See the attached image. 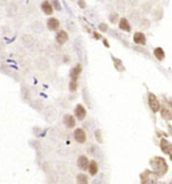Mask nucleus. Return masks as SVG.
<instances>
[{
  "instance_id": "1",
  "label": "nucleus",
  "mask_w": 172,
  "mask_h": 184,
  "mask_svg": "<svg viewBox=\"0 0 172 184\" xmlns=\"http://www.w3.org/2000/svg\"><path fill=\"white\" fill-rule=\"evenodd\" d=\"M150 163L153 167V170L158 176L159 175H164L168 170V166L165 162V160L160 157H155L154 159L150 161Z\"/></svg>"
},
{
  "instance_id": "2",
  "label": "nucleus",
  "mask_w": 172,
  "mask_h": 184,
  "mask_svg": "<svg viewBox=\"0 0 172 184\" xmlns=\"http://www.w3.org/2000/svg\"><path fill=\"white\" fill-rule=\"evenodd\" d=\"M159 176L154 171L146 170L144 173L141 174V182L142 183H155L157 181Z\"/></svg>"
},
{
  "instance_id": "3",
  "label": "nucleus",
  "mask_w": 172,
  "mask_h": 184,
  "mask_svg": "<svg viewBox=\"0 0 172 184\" xmlns=\"http://www.w3.org/2000/svg\"><path fill=\"white\" fill-rule=\"evenodd\" d=\"M148 102H149V106L153 112H158L160 110V102L158 100V98L155 96L153 93H149L148 95Z\"/></svg>"
},
{
  "instance_id": "4",
  "label": "nucleus",
  "mask_w": 172,
  "mask_h": 184,
  "mask_svg": "<svg viewBox=\"0 0 172 184\" xmlns=\"http://www.w3.org/2000/svg\"><path fill=\"white\" fill-rule=\"evenodd\" d=\"M73 136H74L75 141L77 142V143H79V144H85L86 143V141H87V134H86V132L84 131L83 129H81V128L76 129L75 131H74Z\"/></svg>"
},
{
  "instance_id": "5",
  "label": "nucleus",
  "mask_w": 172,
  "mask_h": 184,
  "mask_svg": "<svg viewBox=\"0 0 172 184\" xmlns=\"http://www.w3.org/2000/svg\"><path fill=\"white\" fill-rule=\"evenodd\" d=\"M55 40L57 42V44H59L60 46H63L69 41V34L66 30L64 29H60L57 30V33L55 36Z\"/></svg>"
},
{
  "instance_id": "6",
  "label": "nucleus",
  "mask_w": 172,
  "mask_h": 184,
  "mask_svg": "<svg viewBox=\"0 0 172 184\" xmlns=\"http://www.w3.org/2000/svg\"><path fill=\"white\" fill-rule=\"evenodd\" d=\"M74 116L80 121H82V120H85V117L87 116V110H86L85 107H84V105L80 104V103H79V104H77V105L75 106Z\"/></svg>"
},
{
  "instance_id": "7",
  "label": "nucleus",
  "mask_w": 172,
  "mask_h": 184,
  "mask_svg": "<svg viewBox=\"0 0 172 184\" xmlns=\"http://www.w3.org/2000/svg\"><path fill=\"white\" fill-rule=\"evenodd\" d=\"M83 70V67L81 64H77L75 67H73L70 70V73H69V76H70V79L73 80V81H78L79 76L81 75Z\"/></svg>"
},
{
  "instance_id": "8",
  "label": "nucleus",
  "mask_w": 172,
  "mask_h": 184,
  "mask_svg": "<svg viewBox=\"0 0 172 184\" xmlns=\"http://www.w3.org/2000/svg\"><path fill=\"white\" fill-rule=\"evenodd\" d=\"M88 165H89V159L86 155H80L78 157L77 160V166L80 170L86 171L88 169Z\"/></svg>"
},
{
  "instance_id": "9",
  "label": "nucleus",
  "mask_w": 172,
  "mask_h": 184,
  "mask_svg": "<svg viewBox=\"0 0 172 184\" xmlns=\"http://www.w3.org/2000/svg\"><path fill=\"white\" fill-rule=\"evenodd\" d=\"M47 28L51 32H57L60 28V21L56 17H49L47 20Z\"/></svg>"
},
{
  "instance_id": "10",
  "label": "nucleus",
  "mask_w": 172,
  "mask_h": 184,
  "mask_svg": "<svg viewBox=\"0 0 172 184\" xmlns=\"http://www.w3.org/2000/svg\"><path fill=\"white\" fill-rule=\"evenodd\" d=\"M17 11H18V7H17L16 3L7 2V4L5 5V12L8 16H10V17L15 16V15L17 14Z\"/></svg>"
},
{
  "instance_id": "11",
  "label": "nucleus",
  "mask_w": 172,
  "mask_h": 184,
  "mask_svg": "<svg viewBox=\"0 0 172 184\" xmlns=\"http://www.w3.org/2000/svg\"><path fill=\"white\" fill-rule=\"evenodd\" d=\"M63 124L68 129H74L76 126V118L72 114H65L63 117Z\"/></svg>"
},
{
  "instance_id": "12",
  "label": "nucleus",
  "mask_w": 172,
  "mask_h": 184,
  "mask_svg": "<svg viewBox=\"0 0 172 184\" xmlns=\"http://www.w3.org/2000/svg\"><path fill=\"white\" fill-rule=\"evenodd\" d=\"M41 9L46 15H53L54 14V8L50 2V0H44L41 4Z\"/></svg>"
},
{
  "instance_id": "13",
  "label": "nucleus",
  "mask_w": 172,
  "mask_h": 184,
  "mask_svg": "<svg viewBox=\"0 0 172 184\" xmlns=\"http://www.w3.org/2000/svg\"><path fill=\"white\" fill-rule=\"evenodd\" d=\"M134 42H135V44L137 45H141V46H144L146 45V37H145V34L143 33H135L134 34Z\"/></svg>"
},
{
  "instance_id": "14",
  "label": "nucleus",
  "mask_w": 172,
  "mask_h": 184,
  "mask_svg": "<svg viewBox=\"0 0 172 184\" xmlns=\"http://www.w3.org/2000/svg\"><path fill=\"white\" fill-rule=\"evenodd\" d=\"M118 28L120 29L124 30V32H131V25H130V22L126 17H123L120 20V22H118Z\"/></svg>"
},
{
  "instance_id": "15",
  "label": "nucleus",
  "mask_w": 172,
  "mask_h": 184,
  "mask_svg": "<svg viewBox=\"0 0 172 184\" xmlns=\"http://www.w3.org/2000/svg\"><path fill=\"white\" fill-rule=\"evenodd\" d=\"M88 172L91 176H95L98 173V164L96 161L91 160L89 161V165H88Z\"/></svg>"
},
{
  "instance_id": "16",
  "label": "nucleus",
  "mask_w": 172,
  "mask_h": 184,
  "mask_svg": "<svg viewBox=\"0 0 172 184\" xmlns=\"http://www.w3.org/2000/svg\"><path fill=\"white\" fill-rule=\"evenodd\" d=\"M161 149H162V151L165 153V154H168L170 156V158L172 160V145L168 144L167 141L162 140L161 141Z\"/></svg>"
},
{
  "instance_id": "17",
  "label": "nucleus",
  "mask_w": 172,
  "mask_h": 184,
  "mask_svg": "<svg viewBox=\"0 0 172 184\" xmlns=\"http://www.w3.org/2000/svg\"><path fill=\"white\" fill-rule=\"evenodd\" d=\"M76 181L79 184H87L89 182V179H88V176L84 173H80L77 175V177H76Z\"/></svg>"
},
{
  "instance_id": "18",
  "label": "nucleus",
  "mask_w": 172,
  "mask_h": 184,
  "mask_svg": "<svg viewBox=\"0 0 172 184\" xmlns=\"http://www.w3.org/2000/svg\"><path fill=\"white\" fill-rule=\"evenodd\" d=\"M112 61H113L114 68H116L117 70V71H120V72L125 71V66L123 65V63H121V61L120 59L114 58V57H112Z\"/></svg>"
},
{
  "instance_id": "19",
  "label": "nucleus",
  "mask_w": 172,
  "mask_h": 184,
  "mask_svg": "<svg viewBox=\"0 0 172 184\" xmlns=\"http://www.w3.org/2000/svg\"><path fill=\"white\" fill-rule=\"evenodd\" d=\"M154 55L159 61H162L165 58V53H164V50L162 48H156L154 50Z\"/></svg>"
},
{
  "instance_id": "20",
  "label": "nucleus",
  "mask_w": 172,
  "mask_h": 184,
  "mask_svg": "<svg viewBox=\"0 0 172 184\" xmlns=\"http://www.w3.org/2000/svg\"><path fill=\"white\" fill-rule=\"evenodd\" d=\"M22 43H24L26 47H30V46H33V37L29 36V34H24V37H22Z\"/></svg>"
},
{
  "instance_id": "21",
  "label": "nucleus",
  "mask_w": 172,
  "mask_h": 184,
  "mask_svg": "<svg viewBox=\"0 0 172 184\" xmlns=\"http://www.w3.org/2000/svg\"><path fill=\"white\" fill-rule=\"evenodd\" d=\"M50 2H51L54 10H57V11L62 10V4H61L60 0H50Z\"/></svg>"
},
{
  "instance_id": "22",
  "label": "nucleus",
  "mask_w": 172,
  "mask_h": 184,
  "mask_svg": "<svg viewBox=\"0 0 172 184\" xmlns=\"http://www.w3.org/2000/svg\"><path fill=\"white\" fill-rule=\"evenodd\" d=\"M116 6L118 11H124L126 8V2L125 0H117L116 1Z\"/></svg>"
},
{
  "instance_id": "23",
  "label": "nucleus",
  "mask_w": 172,
  "mask_h": 184,
  "mask_svg": "<svg viewBox=\"0 0 172 184\" xmlns=\"http://www.w3.org/2000/svg\"><path fill=\"white\" fill-rule=\"evenodd\" d=\"M161 114H162V116L165 118V120H172V113L167 108H165V107L162 108Z\"/></svg>"
},
{
  "instance_id": "24",
  "label": "nucleus",
  "mask_w": 172,
  "mask_h": 184,
  "mask_svg": "<svg viewBox=\"0 0 172 184\" xmlns=\"http://www.w3.org/2000/svg\"><path fill=\"white\" fill-rule=\"evenodd\" d=\"M77 88H78V81L70 80V82H69V90L71 92H76Z\"/></svg>"
},
{
  "instance_id": "25",
  "label": "nucleus",
  "mask_w": 172,
  "mask_h": 184,
  "mask_svg": "<svg viewBox=\"0 0 172 184\" xmlns=\"http://www.w3.org/2000/svg\"><path fill=\"white\" fill-rule=\"evenodd\" d=\"M108 20H109L110 22H112V24H117V22L118 21V13L112 12V13L109 14Z\"/></svg>"
},
{
  "instance_id": "26",
  "label": "nucleus",
  "mask_w": 172,
  "mask_h": 184,
  "mask_svg": "<svg viewBox=\"0 0 172 184\" xmlns=\"http://www.w3.org/2000/svg\"><path fill=\"white\" fill-rule=\"evenodd\" d=\"M77 4L80 9H86L87 8V2L86 0H77Z\"/></svg>"
},
{
  "instance_id": "27",
  "label": "nucleus",
  "mask_w": 172,
  "mask_h": 184,
  "mask_svg": "<svg viewBox=\"0 0 172 184\" xmlns=\"http://www.w3.org/2000/svg\"><path fill=\"white\" fill-rule=\"evenodd\" d=\"M95 139L98 142V143H102L103 140H102V134H101V131L100 129H97L96 132H95Z\"/></svg>"
},
{
  "instance_id": "28",
  "label": "nucleus",
  "mask_w": 172,
  "mask_h": 184,
  "mask_svg": "<svg viewBox=\"0 0 172 184\" xmlns=\"http://www.w3.org/2000/svg\"><path fill=\"white\" fill-rule=\"evenodd\" d=\"M98 29L101 30L102 33H106L108 30V25L104 24V22H101V24H98Z\"/></svg>"
},
{
  "instance_id": "29",
  "label": "nucleus",
  "mask_w": 172,
  "mask_h": 184,
  "mask_svg": "<svg viewBox=\"0 0 172 184\" xmlns=\"http://www.w3.org/2000/svg\"><path fill=\"white\" fill-rule=\"evenodd\" d=\"M92 34H93V37H94V39L96 40V41H99V40L102 39L101 33H97V32H93Z\"/></svg>"
},
{
  "instance_id": "30",
  "label": "nucleus",
  "mask_w": 172,
  "mask_h": 184,
  "mask_svg": "<svg viewBox=\"0 0 172 184\" xmlns=\"http://www.w3.org/2000/svg\"><path fill=\"white\" fill-rule=\"evenodd\" d=\"M7 4V0H0V6H5Z\"/></svg>"
},
{
  "instance_id": "31",
  "label": "nucleus",
  "mask_w": 172,
  "mask_h": 184,
  "mask_svg": "<svg viewBox=\"0 0 172 184\" xmlns=\"http://www.w3.org/2000/svg\"><path fill=\"white\" fill-rule=\"evenodd\" d=\"M103 45H104L106 48H109V44H108V40H105V39L103 40Z\"/></svg>"
},
{
  "instance_id": "32",
  "label": "nucleus",
  "mask_w": 172,
  "mask_h": 184,
  "mask_svg": "<svg viewBox=\"0 0 172 184\" xmlns=\"http://www.w3.org/2000/svg\"><path fill=\"white\" fill-rule=\"evenodd\" d=\"M72 1H74V0H72Z\"/></svg>"
}]
</instances>
